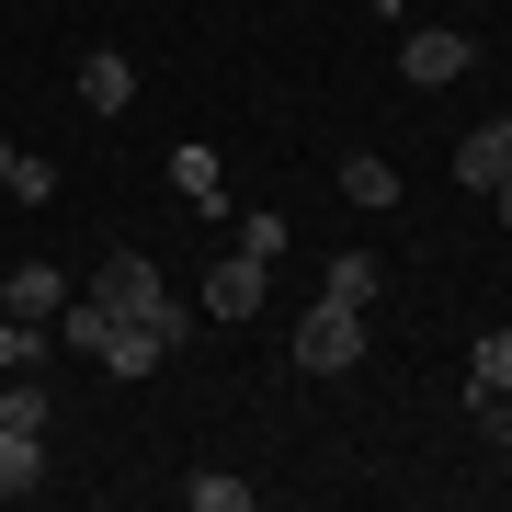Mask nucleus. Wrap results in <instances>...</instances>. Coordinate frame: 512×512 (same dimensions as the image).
<instances>
[{
    "instance_id": "obj_9",
    "label": "nucleus",
    "mask_w": 512,
    "mask_h": 512,
    "mask_svg": "<svg viewBox=\"0 0 512 512\" xmlns=\"http://www.w3.org/2000/svg\"><path fill=\"white\" fill-rule=\"evenodd\" d=\"M46 490V433H0V501H35Z\"/></svg>"
},
{
    "instance_id": "obj_13",
    "label": "nucleus",
    "mask_w": 512,
    "mask_h": 512,
    "mask_svg": "<svg viewBox=\"0 0 512 512\" xmlns=\"http://www.w3.org/2000/svg\"><path fill=\"white\" fill-rule=\"evenodd\" d=\"M342 194L353 205H399V171H387L376 148H353V160H342Z\"/></svg>"
},
{
    "instance_id": "obj_19",
    "label": "nucleus",
    "mask_w": 512,
    "mask_h": 512,
    "mask_svg": "<svg viewBox=\"0 0 512 512\" xmlns=\"http://www.w3.org/2000/svg\"><path fill=\"white\" fill-rule=\"evenodd\" d=\"M12 160H23V148H12V137H0V183H12Z\"/></svg>"
},
{
    "instance_id": "obj_2",
    "label": "nucleus",
    "mask_w": 512,
    "mask_h": 512,
    "mask_svg": "<svg viewBox=\"0 0 512 512\" xmlns=\"http://www.w3.org/2000/svg\"><path fill=\"white\" fill-rule=\"evenodd\" d=\"M92 296H103L114 319H148V330H160V342H183V296L160 285V262H148V251H114L103 274H92Z\"/></svg>"
},
{
    "instance_id": "obj_16",
    "label": "nucleus",
    "mask_w": 512,
    "mask_h": 512,
    "mask_svg": "<svg viewBox=\"0 0 512 512\" xmlns=\"http://www.w3.org/2000/svg\"><path fill=\"white\" fill-rule=\"evenodd\" d=\"M12 205H57V160H12V183H0Z\"/></svg>"
},
{
    "instance_id": "obj_6",
    "label": "nucleus",
    "mask_w": 512,
    "mask_h": 512,
    "mask_svg": "<svg viewBox=\"0 0 512 512\" xmlns=\"http://www.w3.org/2000/svg\"><path fill=\"white\" fill-rule=\"evenodd\" d=\"M0 308L57 330V308H69V274H57V262H12V274H0Z\"/></svg>"
},
{
    "instance_id": "obj_15",
    "label": "nucleus",
    "mask_w": 512,
    "mask_h": 512,
    "mask_svg": "<svg viewBox=\"0 0 512 512\" xmlns=\"http://www.w3.org/2000/svg\"><path fill=\"white\" fill-rule=\"evenodd\" d=\"M0 433H46V387H23V376L0 387Z\"/></svg>"
},
{
    "instance_id": "obj_4",
    "label": "nucleus",
    "mask_w": 512,
    "mask_h": 512,
    "mask_svg": "<svg viewBox=\"0 0 512 512\" xmlns=\"http://www.w3.org/2000/svg\"><path fill=\"white\" fill-rule=\"evenodd\" d=\"M478 69V35H467V23H421V35L399 46V80H410V92H444V80H467Z\"/></svg>"
},
{
    "instance_id": "obj_8",
    "label": "nucleus",
    "mask_w": 512,
    "mask_h": 512,
    "mask_svg": "<svg viewBox=\"0 0 512 512\" xmlns=\"http://www.w3.org/2000/svg\"><path fill=\"white\" fill-rule=\"evenodd\" d=\"M80 103H92V114H126L137 103V57L126 46H92V57H80Z\"/></svg>"
},
{
    "instance_id": "obj_1",
    "label": "nucleus",
    "mask_w": 512,
    "mask_h": 512,
    "mask_svg": "<svg viewBox=\"0 0 512 512\" xmlns=\"http://www.w3.org/2000/svg\"><path fill=\"white\" fill-rule=\"evenodd\" d=\"M57 342H69V353H92L103 376H160V365H171V342H160V330H148V319H114L103 296L57 308Z\"/></svg>"
},
{
    "instance_id": "obj_7",
    "label": "nucleus",
    "mask_w": 512,
    "mask_h": 512,
    "mask_svg": "<svg viewBox=\"0 0 512 512\" xmlns=\"http://www.w3.org/2000/svg\"><path fill=\"white\" fill-rule=\"evenodd\" d=\"M501 171H512V114H490V126L456 137V183H467V194H490Z\"/></svg>"
},
{
    "instance_id": "obj_10",
    "label": "nucleus",
    "mask_w": 512,
    "mask_h": 512,
    "mask_svg": "<svg viewBox=\"0 0 512 512\" xmlns=\"http://www.w3.org/2000/svg\"><path fill=\"white\" fill-rule=\"evenodd\" d=\"M171 194H183V205H205V217H217V194H228V171H217V148H171Z\"/></svg>"
},
{
    "instance_id": "obj_17",
    "label": "nucleus",
    "mask_w": 512,
    "mask_h": 512,
    "mask_svg": "<svg viewBox=\"0 0 512 512\" xmlns=\"http://www.w3.org/2000/svg\"><path fill=\"white\" fill-rule=\"evenodd\" d=\"M330 296H353V308H365V296H376V262H365V251H330Z\"/></svg>"
},
{
    "instance_id": "obj_12",
    "label": "nucleus",
    "mask_w": 512,
    "mask_h": 512,
    "mask_svg": "<svg viewBox=\"0 0 512 512\" xmlns=\"http://www.w3.org/2000/svg\"><path fill=\"white\" fill-rule=\"evenodd\" d=\"M46 365V319H12L0 308V376H35Z\"/></svg>"
},
{
    "instance_id": "obj_18",
    "label": "nucleus",
    "mask_w": 512,
    "mask_h": 512,
    "mask_svg": "<svg viewBox=\"0 0 512 512\" xmlns=\"http://www.w3.org/2000/svg\"><path fill=\"white\" fill-rule=\"evenodd\" d=\"M490 217H501V228H512V171H501V183H490Z\"/></svg>"
},
{
    "instance_id": "obj_3",
    "label": "nucleus",
    "mask_w": 512,
    "mask_h": 512,
    "mask_svg": "<svg viewBox=\"0 0 512 512\" xmlns=\"http://www.w3.org/2000/svg\"><path fill=\"white\" fill-rule=\"evenodd\" d=\"M296 365L308 376H353L365 365V308H353V296H319V308L296 319Z\"/></svg>"
},
{
    "instance_id": "obj_11",
    "label": "nucleus",
    "mask_w": 512,
    "mask_h": 512,
    "mask_svg": "<svg viewBox=\"0 0 512 512\" xmlns=\"http://www.w3.org/2000/svg\"><path fill=\"white\" fill-rule=\"evenodd\" d=\"M467 399H512V330H478V353H467Z\"/></svg>"
},
{
    "instance_id": "obj_5",
    "label": "nucleus",
    "mask_w": 512,
    "mask_h": 512,
    "mask_svg": "<svg viewBox=\"0 0 512 512\" xmlns=\"http://www.w3.org/2000/svg\"><path fill=\"white\" fill-rule=\"evenodd\" d=\"M262 285H274V262H251V251H228L217 274L194 285V308H205V319H251V308H262Z\"/></svg>"
},
{
    "instance_id": "obj_14",
    "label": "nucleus",
    "mask_w": 512,
    "mask_h": 512,
    "mask_svg": "<svg viewBox=\"0 0 512 512\" xmlns=\"http://www.w3.org/2000/svg\"><path fill=\"white\" fill-rule=\"evenodd\" d=\"M183 501H194V512H251V478H228V467H205V478H183Z\"/></svg>"
}]
</instances>
